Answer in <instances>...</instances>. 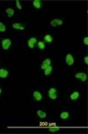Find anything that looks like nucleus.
<instances>
[{"mask_svg":"<svg viewBox=\"0 0 88 134\" xmlns=\"http://www.w3.org/2000/svg\"><path fill=\"white\" fill-rule=\"evenodd\" d=\"M12 43V41L10 38H4V40H2L1 41V46L2 48L4 51H7L9 49V48L11 47Z\"/></svg>","mask_w":88,"mask_h":134,"instance_id":"nucleus-1","label":"nucleus"},{"mask_svg":"<svg viewBox=\"0 0 88 134\" xmlns=\"http://www.w3.org/2000/svg\"><path fill=\"white\" fill-rule=\"evenodd\" d=\"M48 96L49 97L52 99V100H55L57 99L58 97V94H57V90L56 88L54 87H52L49 89L48 91Z\"/></svg>","mask_w":88,"mask_h":134,"instance_id":"nucleus-2","label":"nucleus"},{"mask_svg":"<svg viewBox=\"0 0 88 134\" xmlns=\"http://www.w3.org/2000/svg\"><path fill=\"white\" fill-rule=\"evenodd\" d=\"M75 78L76 79H78L80 80H81L82 82H86L87 79H88V76H87V74L85 73V72H77L75 75Z\"/></svg>","mask_w":88,"mask_h":134,"instance_id":"nucleus-3","label":"nucleus"},{"mask_svg":"<svg viewBox=\"0 0 88 134\" xmlns=\"http://www.w3.org/2000/svg\"><path fill=\"white\" fill-rule=\"evenodd\" d=\"M74 62H75V59H74L73 56L71 54H67L66 56V63L68 65L71 66L74 64Z\"/></svg>","mask_w":88,"mask_h":134,"instance_id":"nucleus-4","label":"nucleus"},{"mask_svg":"<svg viewBox=\"0 0 88 134\" xmlns=\"http://www.w3.org/2000/svg\"><path fill=\"white\" fill-rule=\"evenodd\" d=\"M37 43V38L35 37H32V38H29L28 41V46L30 48L32 49V48H35V46Z\"/></svg>","mask_w":88,"mask_h":134,"instance_id":"nucleus-5","label":"nucleus"},{"mask_svg":"<svg viewBox=\"0 0 88 134\" xmlns=\"http://www.w3.org/2000/svg\"><path fill=\"white\" fill-rule=\"evenodd\" d=\"M63 20L59 19H54L52 20L51 22H50V25L52 27H56L57 26H61V25H63Z\"/></svg>","mask_w":88,"mask_h":134,"instance_id":"nucleus-6","label":"nucleus"},{"mask_svg":"<svg viewBox=\"0 0 88 134\" xmlns=\"http://www.w3.org/2000/svg\"><path fill=\"white\" fill-rule=\"evenodd\" d=\"M32 96H33L35 100L37 102H40L42 99V94L39 91H34L32 93Z\"/></svg>","mask_w":88,"mask_h":134,"instance_id":"nucleus-7","label":"nucleus"},{"mask_svg":"<svg viewBox=\"0 0 88 134\" xmlns=\"http://www.w3.org/2000/svg\"><path fill=\"white\" fill-rule=\"evenodd\" d=\"M52 63V60L50 58H46L45 60H43V62L41 64V69L42 70H44L45 68H47L48 66L51 65Z\"/></svg>","mask_w":88,"mask_h":134,"instance_id":"nucleus-8","label":"nucleus"},{"mask_svg":"<svg viewBox=\"0 0 88 134\" xmlns=\"http://www.w3.org/2000/svg\"><path fill=\"white\" fill-rule=\"evenodd\" d=\"M9 76V71L4 68L0 69V78L5 79Z\"/></svg>","mask_w":88,"mask_h":134,"instance_id":"nucleus-9","label":"nucleus"},{"mask_svg":"<svg viewBox=\"0 0 88 134\" xmlns=\"http://www.w3.org/2000/svg\"><path fill=\"white\" fill-rule=\"evenodd\" d=\"M79 97H80V93H79V92H78V91L73 92L70 95V99L73 100V101L77 100Z\"/></svg>","mask_w":88,"mask_h":134,"instance_id":"nucleus-10","label":"nucleus"},{"mask_svg":"<svg viewBox=\"0 0 88 134\" xmlns=\"http://www.w3.org/2000/svg\"><path fill=\"white\" fill-rule=\"evenodd\" d=\"M5 12H6V14H7L8 17H9V18L13 16V15H14V14H15V11H14V9H12V8H11V7L7 8V9H6Z\"/></svg>","mask_w":88,"mask_h":134,"instance_id":"nucleus-11","label":"nucleus"},{"mask_svg":"<svg viewBox=\"0 0 88 134\" xmlns=\"http://www.w3.org/2000/svg\"><path fill=\"white\" fill-rule=\"evenodd\" d=\"M32 5L35 9H41L42 4V1L40 0H34L32 1Z\"/></svg>","mask_w":88,"mask_h":134,"instance_id":"nucleus-12","label":"nucleus"},{"mask_svg":"<svg viewBox=\"0 0 88 134\" xmlns=\"http://www.w3.org/2000/svg\"><path fill=\"white\" fill-rule=\"evenodd\" d=\"M12 27L14 29H17V30H20V31H23L25 29V26L19 23H14L12 24Z\"/></svg>","mask_w":88,"mask_h":134,"instance_id":"nucleus-13","label":"nucleus"},{"mask_svg":"<svg viewBox=\"0 0 88 134\" xmlns=\"http://www.w3.org/2000/svg\"><path fill=\"white\" fill-rule=\"evenodd\" d=\"M52 70H53V67L52 65H49L48 66L47 68H45L44 70V74L45 76H49L51 75V73L52 72Z\"/></svg>","mask_w":88,"mask_h":134,"instance_id":"nucleus-14","label":"nucleus"},{"mask_svg":"<svg viewBox=\"0 0 88 134\" xmlns=\"http://www.w3.org/2000/svg\"><path fill=\"white\" fill-rule=\"evenodd\" d=\"M44 40L45 42H47V43H51L53 42L54 38H53V37H52V35H50V34H47V35H45V36H44Z\"/></svg>","mask_w":88,"mask_h":134,"instance_id":"nucleus-15","label":"nucleus"},{"mask_svg":"<svg viewBox=\"0 0 88 134\" xmlns=\"http://www.w3.org/2000/svg\"><path fill=\"white\" fill-rule=\"evenodd\" d=\"M37 116H39L40 119H45L47 117V113L44 111H42V110H37Z\"/></svg>","mask_w":88,"mask_h":134,"instance_id":"nucleus-16","label":"nucleus"},{"mask_svg":"<svg viewBox=\"0 0 88 134\" xmlns=\"http://www.w3.org/2000/svg\"><path fill=\"white\" fill-rule=\"evenodd\" d=\"M60 118L63 120H66L69 118V113L68 111H63L60 114Z\"/></svg>","mask_w":88,"mask_h":134,"instance_id":"nucleus-17","label":"nucleus"},{"mask_svg":"<svg viewBox=\"0 0 88 134\" xmlns=\"http://www.w3.org/2000/svg\"><path fill=\"white\" fill-rule=\"evenodd\" d=\"M37 47L39 48V49L42 51V50L45 49L46 45H45V43L43 41H39V42H37Z\"/></svg>","mask_w":88,"mask_h":134,"instance_id":"nucleus-18","label":"nucleus"},{"mask_svg":"<svg viewBox=\"0 0 88 134\" xmlns=\"http://www.w3.org/2000/svg\"><path fill=\"white\" fill-rule=\"evenodd\" d=\"M49 131L50 132L54 133V132H57V131H60V128L57 127V126H50V127H49Z\"/></svg>","mask_w":88,"mask_h":134,"instance_id":"nucleus-19","label":"nucleus"},{"mask_svg":"<svg viewBox=\"0 0 88 134\" xmlns=\"http://www.w3.org/2000/svg\"><path fill=\"white\" fill-rule=\"evenodd\" d=\"M6 30V28L4 24L0 21V32H5Z\"/></svg>","mask_w":88,"mask_h":134,"instance_id":"nucleus-20","label":"nucleus"},{"mask_svg":"<svg viewBox=\"0 0 88 134\" xmlns=\"http://www.w3.org/2000/svg\"><path fill=\"white\" fill-rule=\"evenodd\" d=\"M16 7L19 10H21L22 9V6H21V1H18V0H16Z\"/></svg>","mask_w":88,"mask_h":134,"instance_id":"nucleus-21","label":"nucleus"},{"mask_svg":"<svg viewBox=\"0 0 88 134\" xmlns=\"http://www.w3.org/2000/svg\"><path fill=\"white\" fill-rule=\"evenodd\" d=\"M83 43L85 45V46H88V37L86 36L83 38Z\"/></svg>","mask_w":88,"mask_h":134,"instance_id":"nucleus-22","label":"nucleus"},{"mask_svg":"<svg viewBox=\"0 0 88 134\" xmlns=\"http://www.w3.org/2000/svg\"><path fill=\"white\" fill-rule=\"evenodd\" d=\"M84 61H85V63L86 65H88V56H85L84 57Z\"/></svg>","mask_w":88,"mask_h":134,"instance_id":"nucleus-23","label":"nucleus"},{"mask_svg":"<svg viewBox=\"0 0 88 134\" xmlns=\"http://www.w3.org/2000/svg\"><path fill=\"white\" fill-rule=\"evenodd\" d=\"M1 92H2V90H1V89L0 88V94H1Z\"/></svg>","mask_w":88,"mask_h":134,"instance_id":"nucleus-24","label":"nucleus"}]
</instances>
